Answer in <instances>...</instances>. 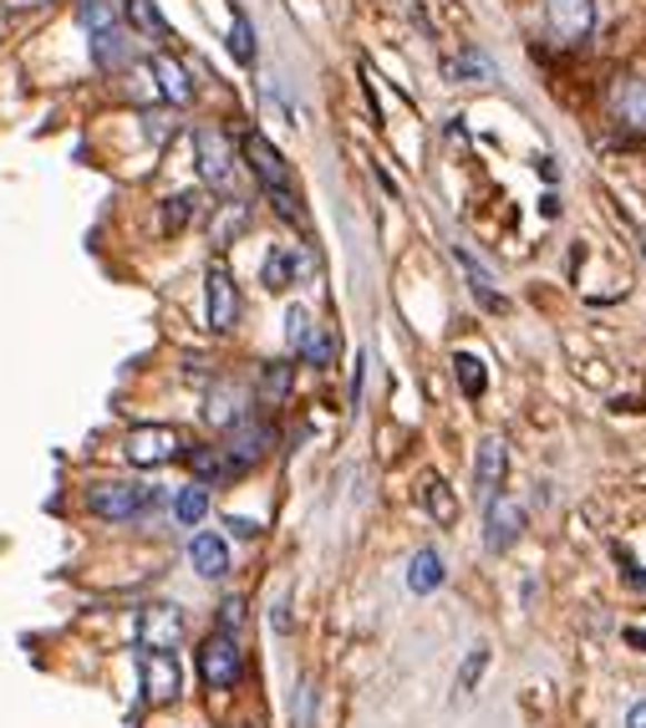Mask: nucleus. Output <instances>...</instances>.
Instances as JSON below:
<instances>
[{"label": "nucleus", "instance_id": "nucleus-16", "mask_svg": "<svg viewBox=\"0 0 646 728\" xmlns=\"http://www.w3.org/2000/svg\"><path fill=\"white\" fill-rule=\"evenodd\" d=\"M610 112H616V122L646 132V77H616L610 82Z\"/></svg>", "mask_w": 646, "mask_h": 728}, {"label": "nucleus", "instance_id": "nucleus-13", "mask_svg": "<svg viewBox=\"0 0 646 728\" xmlns=\"http://www.w3.org/2000/svg\"><path fill=\"white\" fill-rule=\"evenodd\" d=\"M189 565L199 581H225L229 571H235V561H229V540L215 535V530H199V535L189 540Z\"/></svg>", "mask_w": 646, "mask_h": 728}, {"label": "nucleus", "instance_id": "nucleus-23", "mask_svg": "<svg viewBox=\"0 0 646 728\" xmlns=\"http://www.w3.org/2000/svg\"><path fill=\"white\" fill-rule=\"evenodd\" d=\"M454 260L464 265V275H468V291H474V301H479V306H489V311H499V306H504V296H499V291H494V275L484 270V265L474 260V255H468V250H454Z\"/></svg>", "mask_w": 646, "mask_h": 728}, {"label": "nucleus", "instance_id": "nucleus-9", "mask_svg": "<svg viewBox=\"0 0 646 728\" xmlns=\"http://www.w3.org/2000/svg\"><path fill=\"white\" fill-rule=\"evenodd\" d=\"M529 514L519 500H509V494H494V500H484V545L494 550V555H504V550L515 545L519 535H525Z\"/></svg>", "mask_w": 646, "mask_h": 728}, {"label": "nucleus", "instance_id": "nucleus-19", "mask_svg": "<svg viewBox=\"0 0 646 728\" xmlns=\"http://www.w3.org/2000/svg\"><path fill=\"white\" fill-rule=\"evenodd\" d=\"M448 581V571H444V555H438V550L433 545H423L418 555H413V561H407V591H413V597H433V591H438V586Z\"/></svg>", "mask_w": 646, "mask_h": 728}, {"label": "nucleus", "instance_id": "nucleus-36", "mask_svg": "<svg viewBox=\"0 0 646 728\" xmlns=\"http://www.w3.org/2000/svg\"><path fill=\"white\" fill-rule=\"evenodd\" d=\"M626 728H646V704H632V708H626Z\"/></svg>", "mask_w": 646, "mask_h": 728}, {"label": "nucleus", "instance_id": "nucleus-34", "mask_svg": "<svg viewBox=\"0 0 646 728\" xmlns=\"http://www.w3.org/2000/svg\"><path fill=\"white\" fill-rule=\"evenodd\" d=\"M77 16H82L87 31H108V26H112V11L102 6V0H82V11H77Z\"/></svg>", "mask_w": 646, "mask_h": 728}, {"label": "nucleus", "instance_id": "nucleus-22", "mask_svg": "<svg viewBox=\"0 0 646 728\" xmlns=\"http://www.w3.org/2000/svg\"><path fill=\"white\" fill-rule=\"evenodd\" d=\"M173 520H179L183 530H199L203 520H209V490H203V484H183V490L173 494Z\"/></svg>", "mask_w": 646, "mask_h": 728}, {"label": "nucleus", "instance_id": "nucleus-6", "mask_svg": "<svg viewBox=\"0 0 646 728\" xmlns=\"http://www.w3.org/2000/svg\"><path fill=\"white\" fill-rule=\"evenodd\" d=\"M138 692L148 708H173L183 698L179 652H138Z\"/></svg>", "mask_w": 646, "mask_h": 728}, {"label": "nucleus", "instance_id": "nucleus-28", "mask_svg": "<svg viewBox=\"0 0 646 728\" xmlns=\"http://www.w3.org/2000/svg\"><path fill=\"white\" fill-rule=\"evenodd\" d=\"M122 16L138 37H163V16H158V0H122Z\"/></svg>", "mask_w": 646, "mask_h": 728}, {"label": "nucleus", "instance_id": "nucleus-1", "mask_svg": "<svg viewBox=\"0 0 646 728\" xmlns=\"http://www.w3.org/2000/svg\"><path fill=\"white\" fill-rule=\"evenodd\" d=\"M82 510L97 525H138L153 510H163V490L143 479H92L82 490Z\"/></svg>", "mask_w": 646, "mask_h": 728}, {"label": "nucleus", "instance_id": "nucleus-37", "mask_svg": "<svg viewBox=\"0 0 646 728\" xmlns=\"http://www.w3.org/2000/svg\"><path fill=\"white\" fill-rule=\"evenodd\" d=\"M626 647H636V652H642V647H646V627H626Z\"/></svg>", "mask_w": 646, "mask_h": 728}, {"label": "nucleus", "instance_id": "nucleus-15", "mask_svg": "<svg viewBox=\"0 0 646 728\" xmlns=\"http://www.w3.org/2000/svg\"><path fill=\"white\" fill-rule=\"evenodd\" d=\"M245 413H250V393H245V387H235V383H225V377H219V383L203 393V423H215V429L229 433L235 423L245 419Z\"/></svg>", "mask_w": 646, "mask_h": 728}, {"label": "nucleus", "instance_id": "nucleus-5", "mask_svg": "<svg viewBox=\"0 0 646 728\" xmlns=\"http://www.w3.org/2000/svg\"><path fill=\"white\" fill-rule=\"evenodd\" d=\"M183 433L173 423H138V429L122 439V454H128L132 469H163L173 459H183Z\"/></svg>", "mask_w": 646, "mask_h": 728}, {"label": "nucleus", "instance_id": "nucleus-20", "mask_svg": "<svg viewBox=\"0 0 646 728\" xmlns=\"http://www.w3.org/2000/svg\"><path fill=\"white\" fill-rule=\"evenodd\" d=\"M290 387H296V362H265L255 397H260V407H280L290 397Z\"/></svg>", "mask_w": 646, "mask_h": 728}, {"label": "nucleus", "instance_id": "nucleus-14", "mask_svg": "<svg viewBox=\"0 0 646 728\" xmlns=\"http://www.w3.org/2000/svg\"><path fill=\"white\" fill-rule=\"evenodd\" d=\"M504 474H509V443L499 433L479 443V454H474V484H479V500H494L504 490Z\"/></svg>", "mask_w": 646, "mask_h": 728}, {"label": "nucleus", "instance_id": "nucleus-31", "mask_svg": "<svg viewBox=\"0 0 646 728\" xmlns=\"http://www.w3.org/2000/svg\"><path fill=\"white\" fill-rule=\"evenodd\" d=\"M311 311L306 306H290L286 311V342H290V352H300V346H306V336H311Z\"/></svg>", "mask_w": 646, "mask_h": 728}, {"label": "nucleus", "instance_id": "nucleus-26", "mask_svg": "<svg viewBox=\"0 0 646 728\" xmlns=\"http://www.w3.org/2000/svg\"><path fill=\"white\" fill-rule=\"evenodd\" d=\"M199 194L193 189H183V194H173V199H163V235H179V229H189V219H199Z\"/></svg>", "mask_w": 646, "mask_h": 728}, {"label": "nucleus", "instance_id": "nucleus-7", "mask_svg": "<svg viewBox=\"0 0 646 728\" xmlns=\"http://www.w3.org/2000/svg\"><path fill=\"white\" fill-rule=\"evenodd\" d=\"M203 311H209V332L219 336L240 326V286L225 260H209V270H203Z\"/></svg>", "mask_w": 646, "mask_h": 728}, {"label": "nucleus", "instance_id": "nucleus-32", "mask_svg": "<svg viewBox=\"0 0 646 728\" xmlns=\"http://www.w3.org/2000/svg\"><path fill=\"white\" fill-rule=\"evenodd\" d=\"M215 627H219V632H235V637H240L245 632V597H225V601H219Z\"/></svg>", "mask_w": 646, "mask_h": 728}, {"label": "nucleus", "instance_id": "nucleus-12", "mask_svg": "<svg viewBox=\"0 0 646 728\" xmlns=\"http://www.w3.org/2000/svg\"><path fill=\"white\" fill-rule=\"evenodd\" d=\"M545 26L565 47H580L590 37V0H545Z\"/></svg>", "mask_w": 646, "mask_h": 728}, {"label": "nucleus", "instance_id": "nucleus-4", "mask_svg": "<svg viewBox=\"0 0 646 728\" xmlns=\"http://www.w3.org/2000/svg\"><path fill=\"white\" fill-rule=\"evenodd\" d=\"M183 632H189V621H183V607H173V601H148V607H138V621H132L138 652H179Z\"/></svg>", "mask_w": 646, "mask_h": 728}, {"label": "nucleus", "instance_id": "nucleus-29", "mask_svg": "<svg viewBox=\"0 0 646 728\" xmlns=\"http://www.w3.org/2000/svg\"><path fill=\"white\" fill-rule=\"evenodd\" d=\"M229 57L240 61V67H255V31L245 11H235V21H229Z\"/></svg>", "mask_w": 646, "mask_h": 728}, {"label": "nucleus", "instance_id": "nucleus-27", "mask_svg": "<svg viewBox=\"0 0 646 728\" xmlns=\"http://www.w3.org/2000/svg\"><path fill=\"white\" fill-rule=\"evenodd\" d=\"M300 362H306V367H336V332L331 326H311V336H306V346H300L296 352Z\"/></svg>", "mask_w": 646, "mask_h": 728}, {"label": "nucleus", "instance_id": "nucleus-21", "mask_svg": "<svg viewBox=\"0 0 646 728\" xmlns=\"http://www.w3.org/2000/svg\"><path fill=\"white\" fill-rule=\"evenodd\" d=\"M245 225H250V204H240V199L219 204V219H215V229H209V245H215V250H229V239L245 235Z\"/></svg>", "mask_w": 646, "mask_h": 728}, {"label": "nucleus", "instance_id": "nucleus-25", "mask_svg": "<svg viewBox=\"0 0 646 728\" xmlns=\"http://www.w3.org/2000/svg\"><path fill=\"white\" fill-rule=\"evenodd\" d=\"M423 504H428V514L438 525H454L458 520V500H454V490H448V479H438V474L423 479Z\"/></svg>", "mask_w": 646, "mask_h": 728}, {"label": "nucleus", "instance_id": "nucleus-10", "mask_svg": "<svg viewBox=\"0 0 646 728\" xmlns=\"http://www.w3.org/2000/svg\"><path fill=\"white\" fill-rule=\"evenodd\" d=\"M225 449H229V459H235L240 469H255L265 454H270V449H276V423H270V419H255V413H245V419L229 429Z\"/></svg>", "mask_w": 646, "mask_h": 728}, {"label": "nucleus", "instance_id": "nucleus-3", "mask_svg": "<svg viewBox=\"0 0 646 728\" xmlns=\"http://www.w3.org/2000/svg\"><path fill=\"white\" fill-rule=\"evenodd\" d=\"M193 672H199L203 692H235L245 682V647L235 632H209L199 637V652H193Z\"/></svg>", "mask_w": 646, "mask_h": 728}, {"label": "nucleus", "instance_id": "nucleus-30", "mask_svg": "<svg viewBox=\"0 0 646 728\" xmlns=\"http://www.w3.org/2000/svg\"><path fill=\"white\" fill-rule=\"evenodd\" d=\"M454 372H458V387H464V397H484L489 377H484V362L474 357V352H458V357H454Z\"/></svg>", "mask_w": 646, "mask_h": 728}, {"label": "nucleus", "instance_id": "nucleus-35", "mask_svg": "<svg viewBox=\"0 0 646 728\" xmlns=\"http://www.w3.org/2000/svg\"><path fill=\"white\" fill-rule=\"evenodd\" d=\"M225 525L235 530L240 540H255V535H260V520H245V514H225Z\"/></svg>", "mask_w": 646, "mask_h": 728}, {"label": "nucleus", "instance_id": "nucleus-18", "mask_svg": "<svg viewBox=\"0 0 646 728\" xmlns=\"http://www.w3.org/2000/svg\"><path fill=\"white\" fill-rule=\"evenodd\" d=\"M300 275H306V255L296 245H276V250L265 255V270H260L265 291H290Z\"/></svg>", "mask_w": 646, "mask_h": 728}, {"label": "nucleus", "instance_id": "nucleus-33", "mask_svg": "<svg viewBox=\"0 0 646 728\" xmlns=\"http://www.w3.org/2000/svg\"><path fill=\"white\" fill-rule=\"evenodd\" d=\"M484 668H489V647H474L464 662V672H458V692H474V682L484 678Z\"/></svg>", "mask_w": 646, "mask_h": 728}, {"label": "nucleus", "instance_id": "nucleus-24", "mask_svg": "<svg viewBox=\"0 0 646 728\" xmlns=\"http://www.w3.org/2000/svg\"><path fill=\"white\" fill-rule=\"evenodd\" d=\"M92 57L102 72H122L128 67V41H122L118 26H108V31H92Z\"/></svg>", "mask_w": 646, "mask_h": 728}, {"label": "nucleus", "instance_id": "nucleus-11", "mask_svg": "<svg viewBox=\"0 0 646 728\" xmlns=\"http://www.w3.org/2000/svg\"><path fill=\"white\" fill-rule=\"evenodd\" d=\"M183 459H189V469H193V484H203V490L235 484V479L245 474V469L229 459L225 443H193V449H183Z\"/></svg>", "mask_w": 646, "mask_h": 728}, {"label": "nucleus", "instance_id": "nucleus-2", "mask_svg": "<svg viewBox=\"0 0 646 728\" xmlns=\"http://www.w3.org/2000/svg\"><path fill=\"white\" fill-rule=\"evenodd\" d=\"M240 154H245V164H250V174H255V184H260V194L276 204V215L290 219V225H306V209H300L296 174H290L286 154H280V148L270 144L265 132H255V128L240 138Z\"/></svg>", "mask_w": 646, "mask_h": 728}, {"label": "nucleus", "instance_id": "nucleus-17", "mask_svg": "<svg viewBox=\"0 0 646 728\" xmlns=\"http://www.w3.org/2000/svg\"><path fill=\"white\" fill-rule=\"evenodd\" d=\"M153 77H158V97H163V102H173V108H189V102H193V82H189V72H183L179 57L158 51V57H153Z\"/></svg>", "mask_w": 646, "mask_h": 728}, {"label": "nucleus", "instance_id": "nucleus-8", "mask_svg": "<svg viewBox=\"0 0 646 728\" xmlns=\"http://www.w3.org/2000/svg\"><path fill=\"white\" fill-rule=\"evenodd\" d=\"M193 158H199V174L203 184H215V189H229L235 184V138L215 122H203L193 132Z\"/></svg>", "mask_w": 646, "mask_h": 728}]
</instances>
